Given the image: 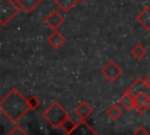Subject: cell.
Returning a JSON list of instances; mask_svg holds the SVG:
<instances>
[{"mask_svg": "<svg viewBox=\"0 0 150 135\" xmlns=\"http://www.w3.org/2000/svg\"><path fill=\"white\" fill-rule=\"evenodd\" d=\"M42 117L52 127L56 128V127H60L62 122L69 117V115H68V112L57 101H53L52 104L45 112H42Z\"/></svg>", "mask_w": 150, "mask_h": 135, "instance_id": "cell-2", "label": "cell"}, {"mask_svg": "<svg viewBox=\"0 0 150 135\" xmlns=\"http://www.w3.org/2000/svg\"><path fill=\"white\" fill-rule=\"evenodd\" d=\"M101 74L109 81V82H115L122 74H123V69L120 67V65L114 61L110 60L108 61L102 68H101Z\"/></svg>", "mask_w": 150, "mask_h": 135, "instance_id": "cell-4", "label": "cell"}, {"mask_svg": "<svg viewBox=\"0 0 150 135\" xmlns=\"http://www.w3.org/2000/svg\"><path fill=\"white\" fill-rule=\"evenodd\" d=\"M64 22V18L61 13H59L57 11H52L48 15H46L45 18V23L50 27L53 31H57V28Z\"/></svg>", "mask_w": 150, "mask_h": 135, "instance_id": "cell-6", "label": "cell"}, {"mask_svg": "<svg viewBox=\"0 0 150 135\" xmlns=\"http://www.w3.org/2000/svg\"><path fill=\"white\" fill-rule=\"evenodd\" d=\"M47 42L54 49H59V48H61L64 45L66 36H63V34H61L59 31H53V33L49 34V36L47 38Z\"/></svg>", "mask_w": 150, "mask_h": 135, "instance_id": "cell-8", "label": "cell"}, {"mask_svg": "<svg viewBox=\"0 0 150 135\" xmlns=\"http://www.w3.org/2000/svg\"><path fill=\"white\" fill-rule=\"evenodd\" d=\"M122 109L117 106V104H112V106H110V107H108L107 108V110H105V114H107V116L110 119V120H112V121H115V120H118L120 119V116L122 115Z\"/></svg>", "mask_w": 150, "mask_h": 135, "instance_id": "cell-14", "label": "cell"}, {"mask_svg": "<svg viewBox=\"0 0 150 135\" xmlns=\"http://www.w3.org/2000/svg\"><path fill=\"white\" fill-rule=\"evenodd\" d=\"M0 110L11 122L18 123L30 110L27 99L18 88H12L0 101Z\"/></svg>", "mask_w": 150, "mask_h": 135, "instance_id": "cell-1", "label": "cell"}, {"mask_svg": "<svg viewBox=\"0 0 150 135\" xmlns=\"http://www.w3.org/2000/svg\"><path fill=\"white\" fill-rule=\"evenodd\" d=\"M118 102H120V104H121L122 107H124L127 110L135 109V108H134V96L130 95V94H128V93H125V92H124L123 95L120 97Z\"/></svg>", "mask_w": 150, "mask_h": 135, "instance_id": "cell-13", "label": "cell"}, {"mask_svg": "<svg viewBox=\"0 0 150 135\" xmlns=\"http://www.w3.org/2000/svg\"><path fill=\"white\" fill-rule=\"evenodd\" d=\"M93 113H94V109L87 101H81L75 107V114L80 117V121H86Z\"/></svg>", "mask_w": 150, "mask_h": 135, "instance_id": "cell-7", "label": "cell"}, {"mask_svg": "<svg viewBox=\"0 0 150 135\" xmlns=\"http://www.w3.org/2000/svg\"><path fill=\"white\" fill-rule=\"evenodd\" d=\"M149 97L145 95V94H143V93H141V94H137V95H135L134 96V108L135 109H137L138 107H141L146 100H148Z\"/></svg>", "mask_w": 150, "mask_h": 135, "instance_id": "cell-17", "label": "cell"}, {"mask_svg": "<svg viewBox=\"0 0 150 135\" xmlns=\"http://www.w3.org/2000/svg\"><path fill=\"white\" fill-rule=\"evenodd\" d=\"M125 93H128V94H130V95H132V96L143 93V94H145V95L150 99V88L145 85L144 77H138V79H136V80L125 89Z\"/></svg>", "mask_w": 150, "mask_h": 135, "instance_id": "cell-5", "label": "cell"}, {"mask_svg": "<svg viewBox=\"0 0 150 135\" xmlns=\"http://www.w3.org/2000/svg\"><path fill=\"white\" fill-rule=\"evenodd\" d=\"M134 135H149V133H148V130L144 127H138L134 131Z\"/></svg>", "mask_w": 150, "mask_h": 135, "instance_id": "cell-21", "label": "cell"}, {"mask_svg": "<svg viewBox=\"0 0 150 135\" xmlns=\"http://www.w3.org/2000/svg\"><path fill=\"white\" fill-rule=\"evenodd\" d=\"M20 6L13 0H0V25L6 26L19 13Z\"/></svg>", "mask_w": 150, "mask_h": 135, "instance_id": "cell-3", "label": "cell"}, {"mask_svg": "<svg viewBox=\"0 0 150 135\" xmlns=\"http://www.w3.org/2000/svg\"><path fill=\"white\" fill-rule=\"evenodd\" d=\"M81 1H87V0H81Z\"/></svg>", "mask_w": 150, "mask_h": 135, "instance_id": "cell-23", "label": "cell"}, {"mask_svg": "<svg viewBox=\"0 0 150 135\" xmlns=\"http://www.w3.org/2000/svg\"><path fill=\"white\" fill-rule=\"evenodd\" d=\"M149 108H150V99H148V100H146V101H145L141 107H138L136 110H137V113H138V114H144Z\"/></svg>", "mask_w": 150, "mask_h": 135, "instance_id": "cell-20", "label": "cell"}, {"mask_svg": "<svg viewBox=\"0 0 150 135\" xmlns=\"http://www.w3.org/2000/svg\"><path fill=\"white\" fill-rule=\"evenodd\" d=\"M131 54L134 55V58H136L137 60L143 59L146 55V48L142 45V43H137L131 48Z\"/></svg>", "mask_w": 150, "mask_h": 135, "instance_id": "cell-15", "label": "cell"}, {"mask_svg": "<svg viewBox=\"0 0 150 135\" xmlns=\"http://www.w3.org/2000/svg\"><path fill=\"white\" fill-rule=\"evenodd\" d=\"M66 135H98V134L86 121H80L79 126L73 131H70L69 134H66Z\"/></svg>", "mask_w": 150, "mask_h": 135, "instance_id": "cell-9", "label": "cell"}, {"mask_svg": "<svg viewBox=\"0 0 150 135\" xmlns=\"http://www.w3.org/2000/svg\"><path fill=\"white\" fill-rule=\"evenodd\" d=\"M144 82H145V85L150 88V74H148V75L144 77Z\"/></svg>", "mask_w": 150, "mask_h": 135, "instance_id": "cell-22", "label": "cell"}, {"mask_svg": "<svg viewBox=\"0 0 150 135\" xmlns=\"http://www.w3.org/2000/svg\"><path fill=\"white\" fill-rule=\"evenodd\" d=\"M63 13H69L81 0H53Z\"/></svg>", "mask_w": 150, "mask_h": 135, "instance_id": "cell-12", "label": "cell"}, {"mask_svg": "<svg viewBox=\"0 0 150 135\" xmlns=\"http://www.w3.org/2000/svg\"><path fill=\"white\" fill-rule=\"evenodd\" d=\"M7 135H28V133L19 124H15L13 128L9 129V131L7 133Z\"/></svg>", "mask_w": 150, "mask_h": 135, "instance_id": "cell-18", "label": "cell"}, {"mask_svg": "<svg viewBox=\"0 0 150 135\" xmlns=\"http://www.w3.org/2000/svg\"><path fill=\"white\" fill-rule=\"evenodd\" d=\"M79 123H80V122H75V121H73L70 117H68V119H66V120L62 122V124L60 126V128H61L66 134H69L70 131H73V130L79 126Z\"/></svg>", "mask_w": 150, "mask_h": 135, "instance_id": "cell-16", "label": "cell"}, {"mask_svg": "<svg viewBox=\"0 0 150 135\" xmlns=\"http://www.w3.org/2000/svg\"><path fill=\"white\" fill-rule=\"evenodd\" d=\"M136 21H137L145 31H150V6L145 7V8L136 16Z\"/></svg>", "mask_w": 150, "mask_h": 135, "instance_id": "cell-10", "label": "cell"}, {"mask_svg": "<svg viewBox=\"0 0 150 135\" xmlns=\"http://www.w3.org/2000/svg\"><path fill=\"white\" fill-rule=\"evenodd\" d=\"M27 101H28V104H29L30 110L36 109V108L40 106V103H41L40 100H39V97L35 96V95H30V96H28V97H27Z\"/></svg>", "mask_w": 150, "mask_h": 135, "instance_id": "cell-19", "label": "cell"}, {"mask_svg": "<svg viewBox=\"0 0 150 135\" xmlns=\"http://www.w3.org/2000/svg\"><path fill=\"white\" fill-rule=\"evenodd\" d=\"M14 1L20 6L21 9H23L28 14L32 13L42 2V0H14Z\"/></svg>", "mask_w": 150, "mask_h": 135, "instance_id": "cell-11", "label": "cell"}]
</instances>
